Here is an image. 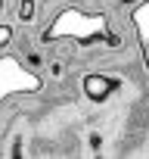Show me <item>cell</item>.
I'll list each match as a JSON object with an SVG mask.
<instances>
[{"label":"cell","instance_id":"obj_2","mask_svg":"<svg viewBox=\"0 0 149 159\" xmlns=\"http://www.w3.org/2000/svg\"><path fill=\"white\" fill-rule=\"evenodd\" d=\"M13 69H16V66H13V59L6 56V59H3V94H10V91H13V88H10V75H13ZM19 78L25 81V84H22V91H37V88H40V78H34V75H28V72H22Z\"/></svg>","mask_w":149,"mask_h":159},{"label":"cell","instance_id":"obj_3","mask_svg":"<svg viewBox=\"0 0 149 159\" xmlns=\"http://www.w3.org/2000/svg\"><path fill=\"white\" fill-rule=\"evenodd\" d=\"M31 16H34V0H22V3H19V19L28 22Z\"/></svg>","mask_w":149,"mask_h":159},{"label":"cell","instance_id":"obj_4","mask_svg":"<svg viewBox=\"0 0 149 159\" xmlns=\"http://www.w3.org/2000/svg\"><path fill=\"white\" fill-rule=\"evenodd\" d=\"M10 38H13V31H10V25H3V28H0V41L10 44Z\"/></svg>","mask_w":149,"mask_h":159},{"label":"cell","instance_id":"obj_1","mask_svg":"<svg viewBox=\"0 0 149 159\" xmlns=\"http://www.w3.org/2000/svg\"><path fill=\"white\" fill-rule=\"evenodd\" d=\"M112 91H115V81H112V78H106V75H96V72H93V75L84 78V94H87L93 103H103Z\"/></svg>","mask_w":149,"mask_h":159}]
</instances>
